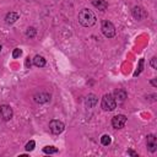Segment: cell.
Instances as JSON below:
<instances>
[{
    "label": "cell",
    "instance_id": "obj_5",
    "mask_svg": "<svg viewBox=\"0 0 157 157\" xmlns=\"http://www.w3.org/2000/svg\"><path fill=\"white\" fill-rule=\"evenodd\" d=\"M49 129H50V131L53 132V134H55V135H59V134H61L63 131H64V129H65V125H64V123H61L60 120H52L50 123H49Z\"/></svg>",
    "mask_w": 157,
    "mask_h": 157
},
{
    "label": "cell",
    "instance_id": "obj_18",
    "mask_svg": "<svg viewBox=\"0 0 157 157\" xmlns=\"http://www.w3.org/2000/svg\"><path fill=\"white\" fill-rule=\"evenodd\" d=\"M34 146H36V142L33 140H31L29 142H27V145L25 146V148H26V151H32L34 148Z\"/></svg>",
    "mask_w": 157,
    "mask_h": 157
},
{
    "label": "cell",
    "instance_id": "obj_24",
    "mask_svg": "<svg viewBox=\"0 0 157 157\" xmlns=\"http://www.w3.org/2000/svg\"><path fill=\"white\" fill-rule=\"evenodd\" d=\"M151 83H152L153 86H156V81H155V80H152V81H151Z\"/></svg>",
    "mask_w": 157,
    "mask_h": 157
},
{
    "label": "cell",
    "instance_id": "obj_6",
    "mask_svg": "<svg viewBox=\"0 0 157 157\" xmlns=\"http://www.w3.org/2000/svg\"><path fill=\"white\" fill-rule=\"evenodd\" d=\"M125 123H126V117L123 115V114H118V115L113 117V119H112V125H113L114 129H121V128H124Z\"/></svg>",
    "mask_w": 157,
    "mask_h": 157
},
{
    "label": "cell",
    "instance_id": "obj_12",
    "mask_svg": "<svg viewBox=\"0 0 157 157\" xmlns=\"http://www.w3.org/2000/svg\"><path fill=\"white\" fill-rule=\"evenodd\" d=\"M97 102H98V98L94 94H88L87 98H86V101H85V103H86V105L88 108H93L97 104Z\"/></svg>",
    "mask_w": 157,
    "mask_h": 157
},
{
    "label": "cell",
    "instance_id": "obj_15",
    "mask_svg": "<svg viewBox=\"0 0 157 157\" xmlns=\"http://www.w3.org/2000/svg\"><path fill=\"white\" fill-rule=\"evenodd\" d=\"M43 152L44 153H48V155H52V153H56L58 152V148L54 147V146H45L43 148Z\"/></svg>",
    "mask_w": 157,
    "mask_h": 157
},
{
    "label": "cell",
    "instance_id": "obj_4",
    "mask_svg": "<svg viewBox=\"0 0 157 157\" xmlns=\"http://www.w3.org/2000/svg\"><path fill=\"white\" fill-rule=\"evenodd\" d=\"M13 115V112H12V108L7 104H1L0 105V118L5 121H9Z\"/></svg>",
    "mask_w": 157,
    "mask_h": 157
},
{
    "label": "cell",
    "instance_id": "obj_20",
    "mask_svg": "<svg viewBox=\"0 0 157 157\" xmlns=\"http://www.w3.org/2000/svg\"><path fill=\"white\" fill-rule=\"evenodd\" d=\"M142 65H144V59H140V61H139V70H137V71L134 74L135 76H137V75L141 72V70H142Z\"/></svg>",
    "mask_w": 157,
    "mask_h": 157
},
{
    "label": "cell",
    "instance_id": "obj_25",
    "mask_svg": "<svg viewBox=\"0 0 157 157\" xmlns=\"http://www.w3.org/2000/svg\"><path fill=\"white\" fill-rule=\"evenodd\" d=\"M0 52H1V45H0Z\"/></svg>",
    "mask_w": 157,
    "mask_h": 157
},
{
    "label": "cell",
    "instance_id": "obj_17",
    "mask_svg": "<svg viewBox=\"0 0 157 157\" xmlns=\"http://www.w3.org/2000/svg\"><path fill=\"white\" fill-rule=\"evenodd\" d=\"M26 36H27V37H29V38L34 37V36H36V29H34L33 27H28V28H27V31H26Z\"/></svg>",
    "mask_w": 157,
    "mask_h": 157
},
{
    "label": "cell",
    "instance_id": "obj_16",
    "mask_svg": "<svg viewBox=\"0 0 157 157\" xmlns=\"http://www.w3.org/2000/svg\"><path fill=\"white\" fill-rule=\"evenodd\" d=\"M101 142H102L103 146H108V145L112 142V139H110L109 135H103V136L101 137Z\"/></svg>",
    "mask_w": 157,
    "mask_h": 157
},
{
    "label": "cell",
    "instance_id": "obj_7",
    "mask_svg": "<svg viewBox=\"0 0 157 157\" xmlns=\"http://www.w3.org/2000/svg\"><path fill=\"white\" fill-rule=\"evenodd\" d=\"M34 101L39 104H43V103H48L50 101V94L47 93V92H39V93H36L33 96Z\"/></svg>",
    "mask_w": 157,
    "mask_h": 157
},
{
    "label": "cell",
    "instance_id": "obj_13",
    "mask_svg": "<svg viewBox=\"0 0 157 157\" xmlns=\"http://www.w3.org/2000/svg\"><path fill=\"white\" fill-rule=\"evenodd\" d=\"M33 64L37 67H43V66H45V59L40 55H36L34 59H33Z\"/></svg>",
    "mask_w": 157,
    "mask_h": 157
},
{
    "label": "cell",
    "instance_id": "obj_14",
    "mask_svg": "<svg viewBox=\"0 0 157 157\" xmlns=\"http://www.w3.org/2000/svg\"><path fill=\"white\" fill-rule=\"evenodd\" d=\"M132 16L136 18V20H141L142 18V9L139 7V6H135L132 9Z\"/></svg>",
    "mask_w": 157,
    "mask_h": 157
},
{
    "label": "cell",
    "instance_id": "obj_1",
    "mask_svg": "<svg viewBox=\"0 0 157 157\" xmlns=\"http://www.w3.org/2000/svg\"><path fill=\"white\" fill-rule=\"evenodd\" d=\"M78 22L83 26V27H91V26H93L94 23H96V16H94V13L91 11V10H88V9H83V10H81L80 12H78Z\"/></svg>",
    "mask_w": 157,
    "mask_h": 157
},
{
    "label": "cell",
    "instance_id": "obj_9",
    "mask_svg": "<svg viewBox=\"0 0 157 157\" xmlns=\"http://www.w3.org/2000/svg\"><path fill=\"white\" fill-rule=\"evenodd\" d=\"M113 97H114L115 101H118V102H124V101L126 99V97H128V93H126L125 90L119 88V90H117V91L114 92V96H113Z\"/></svg>",
    "mask_w": 157,
    "mask_h": 157
},
{
    "label": "cell",
    "instance_id": "obj_10",
    "mask_svg": "<svg viewBox=\"0 0 157 157\" xmlns=\"http://www.w3.org/2000/svg\"><path fill=\"white\" fill-rule=\"evenodd\" d=\"M18 18H20V15H18L17 12H9V13L5 16V22H6L7 25H12V23H15Z\"/></svg>",
    "mask_w": 157,
    "mask_h": 157
},
{
    "label": "cell",
    "instance_id": "obj_11",
    "mask_svg": "<svg viewBox=\"0 0 157 157\" xmlns=\"http://www.w3.org/2000/svg\"><path fill=\"white\" fill-rule=\"evenodd\" d=\"M92 5L101 11H105L108 7V2L105 0H92Z\"/></svg>",
    "mask_w": 157,
    "mask_h": 157
},
{
    "label": "cell",
    "instance_id": "obj_2",
    "mask_svg": "<svg viewBox=\"0 0 157 157\" xmlns=\"http://www.w3.org/2000/svg\"><path fill=\"white\" fill-rule=\"evenodd\" d=\"M103 110H108V112H112L117 108V101L115 98L113 97V94L108 93V94H104L103 98H102V103H101Z\"/></svg>",
    "mask_w": 157,
    "mask_h": 157
},
{
    "label": "cell",
    "instance_id": "obj_8",
    "mask_svg": "<svg viewBox=\"0 0 157 157\" xmlns=\"http://www.w3.org/2000/svg\"><path fill=\"white\" fill-rule=\"evenodd\" d=\"M146 144H147V148L150 152H156L157 150V139L155 135H147V140H146Z\"/></svg>",
    "mask_w": 157,
    "mask_h": 157
},
{
    "label": "cell",
    "instance_id": "obj_21",
    "mask_svg": "<svg viewBox=\"0 0 157 157\" xmlns=\"http://www.w3.org/2000/svg\"><path fill=\"white\" fill-rule=\"evenodd\" d=\"M150 64H151V66H152L153 69H157V64H156V58H155V56H153V58L151 59Z\"/></svg>",
    "mask_w": 157,
    "mask_h": 157
},
{
    "label": "cell",
    "instance_id": "obj_23",
    "mask_svg": "<svg viewBox=\"0 0 157 157\" xmlns=\"http://www.w3.org/2000/svg\"><path fill=\"white\" fill-rule=\"evenodd\" d=\"M128 152H129V153H130V155H132V156H137V155H136V153H135V152H134V151H131V150H129V151H128Z\"/></svg>",
    "mask_w": 157,
    "mask_h": 157
},
{
    "label": "cell",
    "instance_id": "obj_3",
    "mask_svg": "<svg viewBox=\"0 0 157 157\" xmlns=\"http://www.w3.org/2000/svg\"><path fill=\"white\" fill-rule=\"evenodd\" d=\"M101 29H102V33L104 34V37H107V38H113L115 36V27L110 21H103Z\"/></svg>",
    "mask_w": 157,
    "mask_h": 157
},
{
    "label": "cell",
    "instance_id": "obj_22",
    "mask_svg": "<svg viewBox=\"0 0 157 157\" xmlns=\"http://www.w3.org/2000/svg\"><path fill=\"white\" fill-rule=\"evenodd\" d=\"M28 66H31V61H29V58H27V60H26V67H28Z\"/></svg>",
    "mask_w": 157,
    "mask_h": 157
},
{
    "label": "cell",
    "instance_id": "obj_19",
    "mask_svg": "<svg viewBox=\"0 0 157 157\" xmlns=\"http://www.w3.org/2000/svg\"><path fill=\"white\" fill-rule=\"evenodd\" d=\"M21 54H22V50L20 48H15L12 52V58H18Z\"/></svg>",
    "mask_w": 157,
    "mask_h": 157
}]
</instances>
